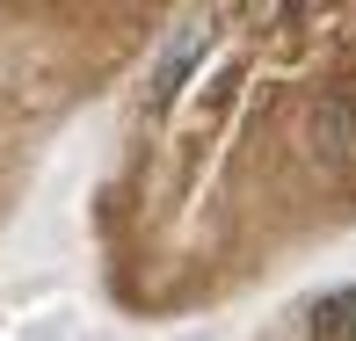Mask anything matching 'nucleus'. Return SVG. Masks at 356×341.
<instances>
[{"label": "nucleus", "mask_w": 356, "mask_h": 341, "mask_svg": "<svg viewBox=\"0 0 356 341\" xmlns=\"http://www.w3.org/2000/svg\"><path fill=\"white\" fill-rule=\"evenodd\" d=\"M305 334L313 341H356V290H327L305 305Z\"/></svg>", "instance_id": "7ed1b4c3"}, {"label": "nucleus", "mask_w": 356, "mask_h": 341, "mask_svg": "<svg viewBox=\"0 0 356 341\" xmlns=\"http://www.w3.org/2000/svg\"><path fill=\"white\" fill-rule=\"evenodd\" d=\"M211 37H218V22H211V15H189V22H182V29L168 37V51H160L153 80H145V109H153V117H160V109L175 102V94H182V80L197 73V58L211 51Z\"/></svg>", "instance_id": "f257e3e1"}, {"label": "nucleus", "mask_w": 356, "mask_h": 341, "mask_svg": "<svg viewBox=\"0 0 356 341\" xmlns=\"http://www.w3.org/2000/svg\"><path fill=\"white\" fill-rule=\"evenodd\" d=\"M313 153H320V160H349V153H356V102H349V94H327V102H320V117H313Z\"/></svg>", "instance_id": "f03ea898"}]
</instances>
